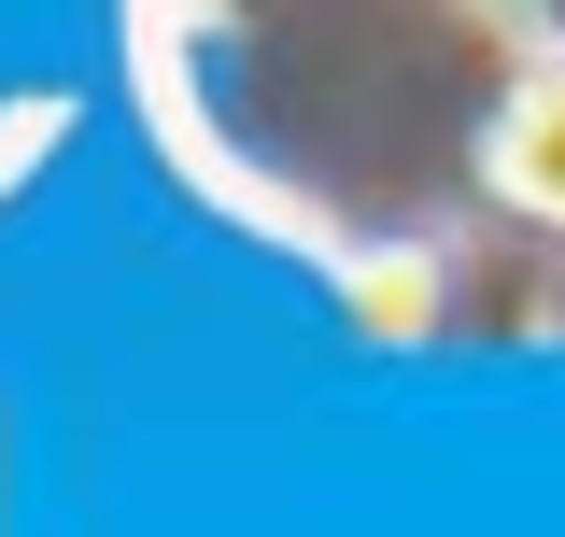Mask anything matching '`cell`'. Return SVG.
Wrapping results in <instances>:
<instances>
[{
    "label": "cell",
    "instance_id": "obj_1",
    "mask_svg": "<svg viewBox=\"0 0 565 537\" xmlns=\"http://www.w3.org/2000/svg\"><path fill=\"white\" fill-rule=\"evenodd\" d=\"M481 185L523 227H565V43H537L509 71V99L481 114Z\"/></svg>",
    "mask_w": 565,
    "mask_h": 537
},
{
    "label": "cell",
    "instance_id": "obj_2",
    "mask_svg": "<svg viewBox=\"0 0 565 537\" xmlns=\"http://www.w3.org/2000/svg\"><path fill=\"white\" fill-rule=\"evenodd\" d=\"M340 297L382 339H411V326H438V255H424V241H353V255H340Z\"/></svg>",
    "mask_w": 565,
    "mask_h": 537
},
{
    "label": "cell",
    "instance_id": "obj_3",
    "mask_svg": "<svg viewBox=\"0 0 565 537\" xmlns=\"http://www.w3.org/2000/svg\"><path fill=\"white\" fill-rule=\"evenodd\" d=\"M43 141H57V114H43V99H29V114H14V128H0V185H14V170H29V156H43Z\"/></svg>",
    "mask_w": 565,
    "mask_h": 537
}]
</instances>
